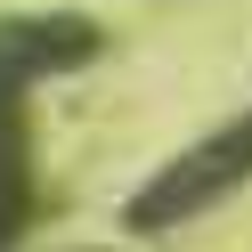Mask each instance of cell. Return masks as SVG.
Segmentation results:
<instances>
[{
    "mask_svg": "<svg viewBox=\"0 0 252 252\" xmlns=\"http://www.w3.org/2000/svg\"><path fill=\"white\" fill-rule=\"evenodd\" d=\"M41 212V155H33V82L0 73V252H17V236Z\"/></svg>",
    "mask_w": 252,
    "mask_h": 252,
    "instance_id": "3",
    "label": "cell"
},
{
    "mask_svg": "<svg viewBox=\"0 0 252 252\" xmlns=\"http://www.w3.org/2000/svg\"><path fill=\"white\" fill-rule=\"evenodd\" d=\"M244 187H252V106H236L220 130H203L195 147H179L163 171H147V187L122 203V228L130 236H171V228H187V220L236 203Z\"/></svg>",
    "mask_w": 252,
    "mask_h": 252,
    "instance_id": "1",
    "label": "cell"
},
{
    "mask_svg": "<svg viewBox=\"0 0 252 252\" xmlns=\"http://www.w3.org/2000/svg\"><path fill=\"white\" fill-rule=\"evenodd\" d=\"M65 252H122V244H65Z\"/></svg>",
    "mask_w": 252,
    "mask_h": 252,
    "instance_id": "4",
    "label": "cell"
},
{
    "mask_svg": "<svg viewBox=\"0 0 252 252\" xmlns=\"http://www.w3.org/2000/svg\"><path fill=\"white\" fill-rule=\"evenodd\" d=\"M90 57H106V25L82 8H25V17H0V73L17 82H57V73H82Z\"/></svg>",
    "mask_w": 252,
    "mask_h": 252,
    "instance_id": "2",
    "label": "cell"
}]
</instances>
